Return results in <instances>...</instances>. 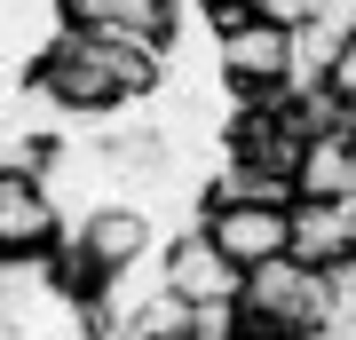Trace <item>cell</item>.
I'll return each instance as SVG.
<instances>
[{"label": "cell", "instance_id": "1", "mask_svg": "<svg viewBox=\"0 0 356 340\" xmlns=\"http://www.w3.org/2000/svg\"><path fill=\"white\" fill-rule=\"evenodd\" d=\"M332 301H325V269H301L293 253H269V261L245 269L238 285V332H261V340H301L309 325H325Z\"/></svg>", "mask_w": 356, "mask_h": 340}, {"label": "cell", "instance_id": "2", "mask_svg": "<svg viewBox=\"0 0 356 340\" xmlns=\"http://www.w3.org/2000/svg\"><path fill=\"white\" fill-rule=\"evenodd\" d=\"M214 72L238 103L254 95H285L293 88V32L269 24V16H238V24L214 32Z\"/></svg>", "mask_w": 356, "mask_h": 340}, {"label": "cell", "instance_id": "3", "mask_svg": "<svg viewBox=\"0 0 356 340\" xmlns=\"http://www.w3.org/2000/svg\"><path fill=\"white\" fill-rule=\"evenodd\" d=\"M159 277H166V293H175V301L206 309V301H238L245 269L229 261L214 238H206V222H182L175 238H159Z\"/></svg>", "mask_w": 356, "mask_h": 340}, {"label": "cell", "instance_id": "4", "mask_svg": "<svg viewBox=\"0 0 356 340\" xmlns=\"http://www.w3.org/2000/svg\"><path fill=\"white\" fill-rule=\"evenodd\" d=\"M56 238H64V214L48 206L40 175L0 166V261H40Z\"/></svg>", "mask_w": 356, "mask_h": 340}, {"label": "cell", "instance_id": "5", "mask_svg": "<svg viewBox=\"0 0 356 340\" xmlns=\"http://www.w3.org/2000/svg\"><path fill=\"white\" fill-rule=\"evenodd\" d=\"M285 253L301 269H332L356 253V198H293L285 206Z\"/></svg>", "mask_w": 356, "mask_h": 340}, {"label": "cell", "instance_id": "6", "mask_svg": "<svg viewBox=\"0 0 356 340\" xmlns=\"http://www.w3.org/2000/svg\"><path fill=\"white\" fill-rule=\"evenodd\" d=\"M72 238L88 245L103 269H127L143 253H159V222H151V206H135V198H103V206H88V214L72 222Z\"/></svg>", "mask_w": 356, "mask_h": 340}, {"label": "cell", "instance_id": "7", "mask_svg": "<svg viewBox=\"0 0 356 340\" xmlns=\"http://www.w3.org/2000/svg\"><path fill=\"white\" fill-rule=\"evenodd\" d=\"M206 238H214L238 269L269 261V253H285V206H261V198H238V206H198Z\"/></svg>", "mask_w": 356, "mask_h": 340}, {"label": "cell", "instance_id": "8", "mask_svg": "<svg viewBox=\"0 0 356 340\" xmlns=\"http://www.w3.org/2000/svg\"><path fill=\"white\" fill-rule=\"evenodd\" d=\"M293 198H348V135H309L293 159Z\"/></svg>", "mask_w": 356, "mask_h": 340}, {"label": "cell", "instance_id": "9", "mask_svg": "<svg viewBox=\"0 0 356 340\" xmlns=\"http://www.w3.org/2000/svg\"><path fill=\"white\" fill-rule=\"evenodd\" d=\"M325 88L348 103V135H356V32L341 40V48H332V63H325Z\"/></svg>", "mask_w": 356, "mask_h": 340}, {"label": "cell", "instance_id": "10", "mask_svg": "<svg viewBox=\"0 0 356 340\" xmlns=\"http://www.w3.org/2000/svg\"><path fill=\"white\" fill-rule=\"evenodd\" d=\"M254 16H269V24H309V16H317V0H254Z\"/></svg>", "mask_w": 356, "mask_h": 340}, {"label": "cell", "instance_id": "11", "mask_svg": "<svg viewBox=\"0 0 356 340\" xmlns=\"http://www.w3.org/2000/svg\"><path fill=\"white\" fill-rule=\"evenodd\" d=\"M191 8H206V16H214V8H254V0H191Z\"/></svg>", "mask_w": 356, "mask_h": 340}, {"label": "cell", "instance_id": "12", "mask_svg": "<svg viewBox=\"0 0 356 340\" xmlns=\"http://www.w3.org/2000/svg\"><path fill=\"white\" fill-rule=\"evenodd\" d=\"M348 198H356V135H348Z\"/></svg>", "mask_w": 356, "mask_h": 340}, {"label": "cell", "instance_id": "13", "mask_svg": "<svg viewBox=\"0 0 356 340\" xmlns=\"http://www.w3.org/2000/svg\"><path fill=\"white\" fill-rule=\"evenodd\" d=\"M166 340H191V332H166Z\"/></svg>", "mask_w": 356, "mask_h": 340}, {"label": "cell", "instance_id": "14", "mask_svg": "<svg viewBox=\"0 0 356 340\" xmlns=\"http://www.w3.org/2000/svg\"><path fill=\"white\" fill-rule=\"evenodd\" d=\"M238 340H261V332H238Z\"/></svg>", "mask_w": 356, "mask_h": 340}]
</instances>
